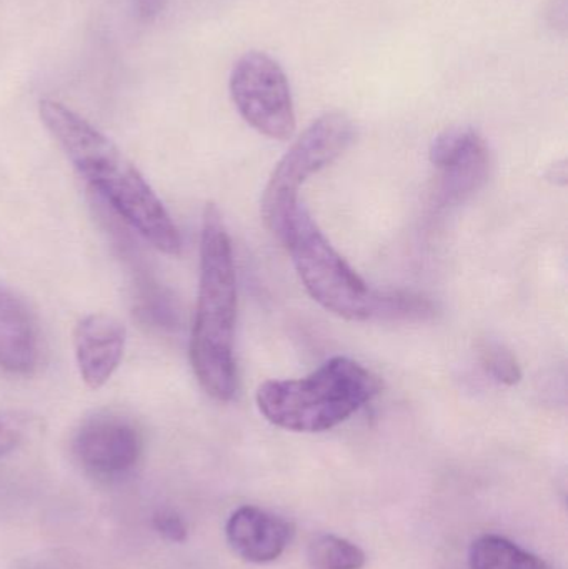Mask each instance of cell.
I'll return each instance as SVG.
<instances>
[{"mask_svg": "<svg viewBox=\"0 0 568 569\" xmlns=\"http://www.w3.org/2000/svg\"><path fill=\"white\" fill-rule=\"evenodd\" d=\"M126 343V327L112 315H87L76 325L73 350L77 368L87 387L96 390L113 377L122 361Z\"/></svg>", "mask_w": 568, "mask_h": 569, "instance_id": "9c48e42d", "label": "cell"}, {"mask_svg": "<svg viewBox=\"0 0 568 569\" xmlns=\"http://www.w3.org/2000/svg\"><path fill=\"white\" fill-rule=\"evenodd\" d=\"M469 565L470 569H554L542 558L499 535H486L474 541Z\"/></svg>", "mask_w": 568, "mask_h": 569, "instance_id": "4fadbf2b", "label": "cell"}, {"mask_svg": "<svg viewBox=\"0 0 568 569\" xmlns=\"http://www.w3.org/2000/svg\"><path fill=\"white\" fill-rule=\"evenodd\" d=\"M547 179L552 180L554 183L566 186L567 183V166L566 162L554 163L547 172Z\"/></svg>", "mask_w": 568, "mask_h": 569, "instance_id": "44dd1931", "label": "cell"}, {"mask_svg": "<svg viewBox=\"0 0 568 569\" xmlns=\"http://www.w3.org/2000/svg\"><path fill=\"white\" fill-rule=\"evenodd\" d=\"M230 97L252 129L273 140L296 132L292 92L282 67L263 52H247L230 73Z\"/></svg>", "mask_w": 568, "mask_h": 569, "instance_id": "8992f818", "label": "cell"}, {"mask_svg": "<svg viewBox=\"0 0 568 569\" xmlns=\"http://www.w3.org/2000/svg\"><path fill=\"white\" fill-rule=\"evenodd\" d=\"M153 528L160 537L166 538L170 543H183L189 537V528L179 513L172 510H160L153 515Z\"/></svg>", "mask_w": 568, "mask_h": 569, "instance_id": "e0dca14e", "label": "cell"}, {"mask_svg": "<svg viewBox=\"0 0 568 569\" xmlns=\"http://www.w3.org/2000/svg\"><path fill=\"white\" fill-rule=\"evenodd\" d=\"M237 320V273L232 240L219 207L203 210L200 280L190 361L197 381L213 400H232L237 388L233 338Z\"/></svg>", "mask_w": 568, "mask_h": 569, "instance_id": "7a4b0ae2", "label": "cell"}, {"mask_svg": "<svg viewBox=\"0 0 568 569\" xmlns=\"http://www.w3.org/2000/svg\"><path fill=\"white\" fill-rule=\"evenodd\" d=\"M40 331L30 308L16 291L0 283V371L17 377L39 368Z\"/></svg>", "mask_w": 568, "mask_h": 569, "instance_id": "8fae6325", "label": "cell"}, {"mask_svg": "<svg viewBox=\"0 0 568 569\" xmlns=\"http://www.w3.org/2000/svg\"><path fill=\"white\" fill-rule=\"evenodd\" d=\"M480 363L497 383L514 387L522 380V368L516 355L497 341H484L480 345Z\"/></svg>", "mask_w": 568, "mask_h": 569, "instance_id": "2e32d148", "label": "cell"}, {"mask_svg": "<svg viewBox=\"0 0 568 569\" xmlns=\"http://www.w3.org/2000/svg\"><path fill=\"white\" fill-rule=\"evenodd\" d=\"M133 315L140 323L159 330H170L179 325V308L176 298L166 287L157 282L146 269L132 260Z\"/></svg>", "mask_w": 568, "mask_h": 569, "instance_id": "7c38bea8", "label": "cell"}, {"mask_svg": "<svg viewBox=\"0 0 568 569\" xmlns=\"http://www.w3.org/2000/svg\"><path fill=\"white\" fill-rule=\"evenodd\" d=\"M227 543L249 563L266 565L282 557L293 538V527L283 518L257 507H240L226 525Z\"/></svg>", "mask_w": 568, "mask_h": 569, "instance_id": "30bf717a", "label": "cell"}, {"mask_svg": "<svg viewBox=\"0 0 568 569\" xmlns=\"http://www.w3.org/2000/svg\"><path fill=\"white\" fill-rule=\"evenodd\" d=\"M382 390L379 377L356 360L333 357L309 377L270 380L257 391L267 421L296 433H322L339 427Z\"/></svg>", "mask_w": 568, "mask_h": 569, "instance_id": "3957f363", "label": "cell"}, {"mask_svg": "<svg viewBox=\"0 0 568 569\" xmlns=\"http://www.w3.org/2000/svg\"><path fill=\"white\" fill-rule=\"evenodd\" d=\"M430 162L440 172V200L457 206L486 183L490 152L486 140L469 127L444 130L430 146Z\"/></svg>", "mask_w": 568, "mask_h": 569, "instance_id": "ba28073f", "label": "cell"}, {"mask_svg": "<svg viewBox=\"0 0 568 569\" xmlns=\"http://www.w3.org/2000/svg\"><path fill=\"white\" fill-rule=\"evenodd\" d=\"M353 137L356 126L346 113H326L310 123L280 159L262 197L263 222L277 239H282L290 217L300 206V187L339 159L353 142Z\"/></svg>", "mask_w": 568, "mask_h": 569, "instance_id": "5b68a950", "label": "cell"}, {"mask_svg": "<svg viewBox=\"0 0 568 569\" xmlns=\"http://www.w3.org/2000/svg\"><path fill=\"white\" fill-rule=\"evenodd\" d=\"M312 569H362L367 557L362 548L336 535H319L307 548Z\"/></svg>", "mask_w": 568, "mask_h": 569, "instance_id": "5bb4252c", "label": "cell"}, {"mask_svg": "<svg viewBox=\"0 0 568 569\" xmlns=\"http://www.w3.org/2000/svg\"><path fill=\"white\" fill-rule=\"evenodd\" d=\"M280 242L287 247L307 293L350 321L376 320L380 291L372 290L320 232L306 207H297Z\"/></svg>", "mask_w": 568, "mask_h": 569, "instance_id": "277c9868", "label": "cell"}, {"mask_svg": "<svg viewBox=\"0 0 568 569\" xmlns=\"http://www.w3.org/2000/svg\"><path fill=\"white\" fill-rule=\"evenodd\" d=\"M434 305L409 291H380L376 320H426L432 317Z\"/></svg>", "mask_w": 568, "mask_h": 569, "instance_id": "9a60e30c", "label": "cell"}, {"mask_svg": "<svg viewBox=\"0 0 568 569\" xmlns=\"http://www.w3.org/2000/svg\"><path fill=\"white\" fill-rule=\"evenodd\" d=\"M547 17H549L550 26L566 29L567 0H552V2H550L549 9H547Z\"/></svg>", "mask_w": 568, "mask_h": 569, "instance_id": "d6986e66", "label": "cell"}, {"mask_svg": "<svg viewBox=\"0 0 568 569\" xmlns=\"http://www.w3.org/2000/svg\"><path fill=\"white\" fill-rule=\"evenodd\" d=\"M20 441V433L13 425L0 418V457H6L16 450Z\"/></svg>", "mask_w": 568, "mask_h": 569, "instance_id": "ac0fdd59", "label": "cell"}, {"mask_svg": "<svg viewBox=\"0 0 568 569\" xmlns=\"http://www.w3.org/2000/svg\"><path fill=\"white\" fill-rule=\"evenodd\" d=\"M39 116L73 169L127 226L167 256L182 252V237L162 200L109 137L57 100H40Z\"/></svg>", "mask_w": 568, "mask_h": 569, "instance_id": "6da1fadb", "label": "cell"}, {"mask_svg": "<svg viewBox=\"0 0 568 569\" xmlns=\"http://www.w3.org/2000/svg\"><path fill=\"white\" fill-rule=\"evenodd\" d=\"M167 0H136L137 10L143 19H152L166 7Z\"/></svg>", "mask_w": 568, "mask_h": 569, "instance_id": "ffe728a7", "label": "cell"}, {"mask_svg": "<svg viewBox=\"0 0 568 569\" xmlns=\"http://www.w3.org/2000/svg\"><path fill=\"white\" fill-rule=\"evenodd\" d=\"M72 453L86 473L102 480H116L139 465L143 453V433L132 418L116 411H100L77 428Z\"/></svg>", "mask_w": 568, "mask_h": 569, "instance_id": "52a82bcc", "label": "cell"}]
</instances>
